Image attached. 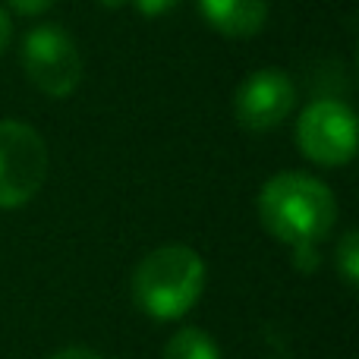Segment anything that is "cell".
<instances>
[{
  "label": "cell",
  "mask_w": 359,
  "mask_h": 359,
  "mask_svg": "<svg viewBox=\"0 0 359 359\" xmlns=\"http://www.w3.org/2000/svg\"><path fill=\"white\" fill-rule=\"evenodd\" d=\"M259 221L284 246H318L337 224V198L318 177L284 170L259 192Z\"/></svg>",
  "instance_id": "cell-1"
},
{
  "label": "cell",
  "mask_w": 359,
  "mask_h": 359,
  "mask_svg": "<svg viewBox=\"0 0 359 359\" xmlns=\"http://www.w3.org/2000/svg\"><path fill=\"white\" fill-rule=\"evenodd\" d=\"M205 262L192 246L168 243L145 255L133 271V299L155 322H177L202 299Z\"/></svg>",
  "instance_id": "cell-2"
},
{
  "label": "cell",
  "mask_w": 359,
  "mask_h": 359,
  "mask_svg": "<svg viewBox=\"0 0 359 359\" xmlns=\"http://www.w3.org/2000/svg\"><path fill=\"white\" fill-rule=\"evenodd\" d=\"M48 177V145L22 120H0V211L22 208Z\"/></svg>",
  "instance_id": "cell-3"
},
{
  "label": "cell",
  "mask_w": 359,
  "mask_h": 359,
  "mask_svg": "<svg viewBox=\"0 0 359 359\" xmlns=\"http://www.w3.org/2000/svg\"><path fill=\"white\" fill-rule=\"evenodd\" d=\"M22 69L32 86L48 98H69L82 82V54L67 29L44 22L25 32Z\"/></svg>",
  "instance_id": "cell-4"
},
{
  "label": "cell",
  "mask_w": 359,
  "mask_h": 359,
  "mask_svg": "<svg viewBox=\"0 0 359 359\" xmlns=\"http://www.w3.org/2000/svg\"><path fill=\"white\" fill-rule=\"evenodd\" d=\"M297 145L312 164L344 168L356 155V114L334 98L312 101L297 120Z\"/></svg>",
  "instance_id": "cell-5"
},
{
  "label": "cell",
  "mask_w": 359,
  "mask_h": 359,
  "mask_svg": "<svg viewBox=\"0 0 359 359\" xmlns=\"http://www.w3.org/2000/svg\"><path fill=\"white\" fill-rule=\"evenodd\" d=\"M297 104V86L284 69H255L233 95V117L249 133H271L290 117Z\"/></svg>",
  "instance_id": "cell-6"
},
{
  "label": "cell",
  "mask_w": 359,
  "mask_h": 359,
  "mask_svg": "<svg viewBox=\"0 0 359 359\" xmlns=\"http://www.w3.org/2000/svg\"><path fill=\"white\" fill-rule=\"evenodd\" d=\"M202 19L224 38H255L265 29L268 0H198Z\"/></svg>",
  "instance_id": "cell-7"
},
{
  "label": "cell",
  "mask_w": 359,
  "mask_h": 359,
  "mask_svg": "<svg viewBox=\"0 0 359 359\" xmlns=\"http://www.w3.org/2000/svg\"><path fill=\"white\" fill-rule=\"evenodd\" d=\"M161 359H221L215 337L205 334L202 328H180L168 344H164Z\"/></svg>",
  "instance_id": "cell-8"
},
{
  "label": "cell",
  "mask_w": 359,
  "mask_h": 359,
  "mask_svg": "<svg viewBox=\"0 0 359 359\" xmlns=\"http://www.w3.org/2000/svg\"><path fill=\"white\" fill-rule=\"evenodd\" d=\"M334 262H337L341 278L347 280L350 287H356L359 284V233H356V230H347V233L337 240Z\"/></svg>",
  "instance_id": "cell-9"
},
{
  "label": "cell",
  "mask_w": 359,
  "mask_h": 359,
  "mask_svg": "<svg viewBox=\"0 0 359 359\" xmlns=\"http://www.w3.org/2000/svg\"><path fill=\"white\" fill-rule=\"evenodd\" d=\"M293 265L297 271L309 274L322 265V255H318V246H293Z\"/></svg>",
  "instance_id": "cell-10"
},
{
  "label": "cell",
  "mask_w": 359,
  "mask_h": 359,
  "mask_svg": "<svg viewBox=\"0 0 359 359\" xmlns=\"http://www.w3.org/2000/svg\"><path fill=\"white\" fill-rule=\"evenodd\" d=\"M6 6H10L13 13H19V16H41V13H48L50 6L57 4V0H4Z\"/></svg>",
  "instance_id": "cell-11"
},
{
  "label": "cell",
  "mask_w": 359,
  "mask_h": 359,
  "mask_svg": "<svg viewBox=\"0 0 359 359\" xmlns=\"http://www.w3.org/2000/svg\"><path fill=\"white\" fill-rule=\"evenodd\" d=\"M180 4V0H133V6H136L142 16L155 19V16H168L170 10Z\"/></svg>",
  "instance_id": "cell-12"
},
{
  "label": "cell",
  "mask_w": 359,
  "mask_h": 359,
  "mask_svg": "<svg viewBox=\"0 0 359 359\" xmlns=\"http://www.w3.org/2000/svg\"><path fill=\"white\" fill-rule=\"evenodd\" d=\"M50 359H104V356L88 350V347H67V350H60V353H54Z\"/></svg>",
  "instance_id": "cell-13"
},
{
  "label": "cell",
  "mask_w": 359,
  "mask_h": 359,
  "mask_svg": "<svg viewBox=\"0 0 359 359\" xmlns=\"http://www.w3.org/2000/svg\"><path fill=\"white\" fill-rule=\"evenodd\" d=\"M10 38H13V22H10V16H6V10L0 6V54L6 50V44H10Z\"/></svg>",
  "instance_id": "cell-14"
},
{
  "label": "cell",
  "mask_w": 359,
  "mask_h": 359,
  "mask_svg": "<svg viewBox=\"0 0 359 359\" xmlns=\"http://www.w3.org/2000/svg\"><path fill=\"white\" fill-rule=\"evenodd\" d=\"M130 0H98V6H104V10H120V6H126Z\"/></svg>",
  "instance_id": "cell-15"
}]
</instances>
